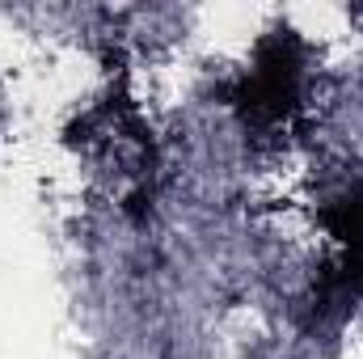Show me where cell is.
I'll return each mask as SVG.
<instances>
[{"mask_svg":"<svg viewBox=\"0 0 363 359\" xmlns=\"http://www.w3.org/2000/svg\"><path fill=\"white\" fill-rule=\"evenodd\" d=\"M233 106L250 131L279 140L304 110V51L291 30H274L258 43L250 72L237 81Z\"/></svg>","mask_w":363,"mask_h":359,"instance_id":"1","label":"cell"}]
</instances>
